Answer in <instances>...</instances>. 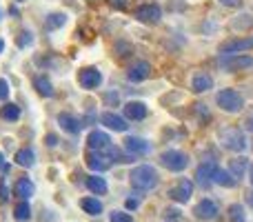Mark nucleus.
<instances>
[{"label":"nucleus","mask_w":253,"mask_h":222,"mask_svg":"<svg viewBox=\"0 0 253 222\" xmlns=\"http://www.w3.org/2000/svg\"><path fill=\"white\" fill-rule=\"evenodd\" d=\"M129 180L135 189H140V191H151V189L158 187L160 176H158V171L153 169L151 165H140V167H133V169H131Z\"/></svg>","instance_id":"1"},{"label":"nucleus","mask_w":253,"mask_h":222,"mask_svg":"<svg viewBox=\"0 0 253 222\" xmlns=\"http://www.w3.org/2000/svg\"><path fill=\"white\" fill-rule=\"evenodd\" d=\"M220 138V144H222L224 149H229V151H245L247 149V135L242 129H236V127H229V129H220L218 133Z\"/></svg>","instance_id":"2"},{"label":"nucleus","mask_w":253,"mask_h":222,"mask_svg":"<svg viewBox=\"0 0 253 222\" xmlns=\"http://www.w3.org/2000/svg\"><path fill=\"white\" fill-rule=\"evenodd\" d=\"M215 102H218L220 109L227 111V113H238V111H242V107H245V98H242L236 89H222V91H218Z\"/></svg>","instance_id":"3"},{"label":"nucleus","mask_w":253,"mask_h":222,"mask_svg":"<svg viewBox=\"0 0 253 222\" xmlns=\"http://www.w3.org/2000/svg\"><path fill=\"white\" fill-rule=\"evenodd\" d=\"M160 162H162V167H167L169 171H184L187 169V165H189V158H187V153H182V151H178V149H169V151H165L160 156Z\"/></svg>","instance_id":"4"},{"label":"nucleus","mask_w":253,"mask_h":222,"mask_svg":"<svg viewBox=\"0 0 253 222\" xmlns=\"http://www.w3.org/2000/svg\"><path fill=\"white\" fill-rule=\"evenodd\" d=\"M191 193H193V182L187 178H182L175 187L169 189V198L175 202H180V205H187V202L191 200Z\"/></svg>","instance_id":"5"},{"label":"nucleus","mask_w":253,"mask_h":222,"mask_svg":"<svg viewBox=\"0 0 253 222\" xmlns=\"http://www.w3.org/2000/svg\"><path fill=\"white\" fill-rule=\"evenodd\" d=\"M218 62L224 67V69H229V71L253 67V58L251 56H240V53H229V56H222Z\"/></svg>","instance_id":"6"},{"label":"nucleus","mask_w":253,"mask_h":222,"mask_svg":"<svg viewBox=\"0 0 253 222\" xmlns=\"http://www.w3.org/2000/svg\"><path fill=\"white\" fill-rule=\"evenodd\" d=\"M215 171H218V165H215L213 160L209 162H202L200 167H198L196 171V182L200 184V187H211L213 184V178H215Z\"/></svg>","instance_id":"7"},{"label":"nucleus","mask_w":253,"mask_h":222,"mask_svg":"<svg viewBox=\"0 0 253 222\" xmlns=\"http://www.w3.org/2000/svg\"><path fill=\"white\" fill-rule=\"evenodd\" d=\"M193 214H196L198 220H215L218 218V214H220V209H218V205H215L211 198H202V200L196 205Z\"/></svg>","instance_id":"8"},{"label":"nucleus","mask_w":253,"mask_h":222,"mask_svg":"<svg viewBox=\"0 0 253 222\" xmlns=\"http://www.w3.org/2000/svg\"><path fill=\"white\" fill-rule=\"evenodd\" d=\"M78 83L83 85L84 89H96V87H100V83H102V74L96 67H84L78 74Z\"/></svg>","instance_id":"9"},{"label":"nucleus","mask_w":253,"mask_h":222,"mask_svg":"<svg viewBox=\"0 0 253 222\" xmlns=\"http://www.w3.org/2000/svg\"><path fill=\"white\" fill-rule=\"evenodd\" d=\"M247 49H253V38H233V40H227V43L220 44V53H222V56L240 53V51H247Z\"/></svg>","instance_id":"10"},{"label":"nucleus","mask_w":253,"mask_h":222,"mask_svg":"<svg viewBox=\"0 0 253 222\" xmlns=\"http://www.w3.org/2000/svg\"><path fill=\"white\" fill-rule=\"evenodd\" d=\"M111 156H107V153H100V151H91L87 153V167L91 171H96V174H102V171H107L111 167Z\"/></svg>","instance_id":"11"},{"label":"nucleus","mask_w":253,"mask_h":222,"mask_svg":"<svg viewBox=\"0 0 253 222\" xmlns=\"http://www.w3.org/2000/svg\"><path fill=\"white\" fill-rule=\"evenodd\" d=\"M135 18H138L140 22L156 25V22H160L162 11H160V7H158V4H142V7L135 9Z\"/></svg>","instance_id":"12"},{"label":"nucleus","mask_w":253,"mask_h":222,"mask_svg":"<svg viewBox=\"0 0 253 222\" xmlns=\"http://www.w3.org/2000/svg\"><path fill=\"white\" fill-rule=\"evenodd\" d=\"M149 74H151V65L144 60H138L135 65L129 67V71H126V78L131 80V83H142V80L149 78Z\"/></svg>","instance_id":"13"},{"label":"nucleus","mask_w":253,"mask_h":222,"mask_svg":"<svg viewBox=\"0 0 253 222\" xmlns=\"http://www.w3.org/2000/svg\"><path fill=\"white\" fill-rule=\"evenodd\" d=\"M125 147L129 149L131 153H135V156H144V153L151 151V144H149L144 138H138V135H126Z\"/></svg>","instance_id":"14"},{"label":"nucleus","mask_w":253,"mask_h":222,"mask_svg":"<svg viewBox=\"0 0 253 222\" xmlns=\"http://www.w3.org/2000/svg\"><path fill=\"white\" fill-rule=\"evenodd\" d=\"M87 144L93 149V151H100V149H107L111 144V138L109 133H105V131L100 129H93L91 133L87 135Z\"/></svg>","instance_id":"15"},{"label":"nucleus","mask_w":253,"mask_h":222,"mask_svg":"<svg viewBox=\"0 0 253 222\" xmlns=\"http://www.w3.org/2000/svg\"><path fill=\"white\" fill-rule=\"evenodd\" d=\"M58 125H60L67 133H74V135L80 133V129H83V122L76 116H71V113H58Z\"/></svg>","instance_id":"16"},{"label":"nucleus","mask_w":253,"mask_h":222,"mask_svg":"<svg viewBox=\"0 0 253 222\" xmlns=\"http://www.w3.org/2000/svg\"><path fill=\"white\" fill-rule=\"evenodd\" d=\"M100 122L105 127H109V129H114V131H126L129 129V125H126V120L125 118H120L118 113H111V111H105L100 116Z\"/></svg>","instance_id":"17"},{"label":"nucleus","mask_w":253,"mask_h":222,"mask_svg":"<svg viewBox=\"0 0 253 222\" xmlns=\"http://www.w3.org/2000/svg\"><path fill=\"white\" fill-rule=\"evenodd\" d=\"M191 89L196 93H205L209 91V89H213V78H211L209 74H205V71H200V74L193 76L191 80Z\"/></svg>","instance_id":"18"},{"label":"nucleus","mask_w":253,"mask_h":222,"mask_svg":"<svg viewBox=\"0 0 253 222\" xmlns=\"http://www.w3.org/2000/svg\"><path fill=\"white\" fill-rule=\"evenodd\" d=\"M125 116L131 118V120H142L147 118V105L140 100H131L125 105Z\"/></svg>","instance_id":"19"},{"label":"nucleus","mask_w":253,"mask_h":222,"mask_svg":"<svg viewBox=\"0 0 253 222\" xmlns=\"http://www.w3.org/2000/svg\"><path fill=\"white\" fill-rule=\"evenodd\" d=\"M34 193H36V184L31 182L29 178H20L16 182V196L18 198H22V200H29Z\"/></svg>","instance_id":"20"},{"label":"nucleus","mask_w":253,"mask_h":222,"mask_svg":"<svg viewBox=\"0 0 253 222\" xmlns=\"http://www.w3.org/2000/svg\"><path fill=\"white\" fill-rule=\"evenodd\" d=\"M87 189L91 193H96V196H105V193L109 191V184H107V180L100 178V176H91V178H87Z\"/></svg>","instance_id":"21"},{"label":"nucleus","mask_w":253,"mask_h":222,"mask_svg":"<svg viewBox=\"0 0 253 222\" xmlns=\"http://www.w3.org/2000/svg\"><path fill=\"white\" fill-rule=\"evenodd\" d=\"M213 182L215 184H220V187H227V189H233L238 184V180L231 176V171L229 169H220L218 167V171H215V178H213Z\"/></svg>","instance_id":"22"},{"label":"nucleus","mask_w":253,"mask_h":222,"mask_svg":"<svg viewBox=\"0 0 253 222\" xmlns=\"http://www.w3.org/2000/svg\"><path fill=\"white\" fill-rule=\"evenodd\" d=\"M247 167H249V160H247L245 156H238L231 160V165H229V171H231L233 178H242V176L247 174Z\"/></svg>","instance_id":"23"},{"label":"nucleus","mask_w":253,"mask_h":222,"mask_svg":"<svg viewBox=\"0 0 253 222\" xmlns=\"http://www.w3.org/2000/svg\"><path fill=\"white\" fill-rule=\"evenodd\" d=\"M65 22H67L65 13H62V11H53V13H49L47 20H44V29L56 31V29H60V27H65Z\"/></svg>","instance_id":"24"},{"label":"nucleus","mask_w":253,"mask_h":222,"mask_svg":"<svg viewBox=\"0 0 253 222\" xmlns=\"http://www.w3.org/2000/svg\"><path fill=\"white\" fill-rule=\"evenodd\" d=\"M80 207H83L84 214H89V216H100L102 214V202L96 200V198H83V200H80Z\"/></svg>","instance_id":"25"},{"label":"nucleus","mask_w":253,"mask_h":222,"mask_svg":"<svg viewBox=\"0 0 253 222\" xmlns=\"http://www.w3.org/2000/svg\"><path fill=\"white\" fill-rule=\"evenodd\" d=\"M34 87L38 89L40 96H47V98L53 96V87H51V83H49L47 76H38V78L34 80Z\"/></svg>","instance_id":"26"},{"label":"nucleus","mask_w":253,"mask_h":222,"mask_svg":"<svg viewBox=\"0 0 253 222\" xmlns=\"http://www.w3.org/2000/svg\"><path fill=\"white\" fill-rule=\"evenodd\" d=\"M13 218H16L18 222L29 220V218H31V207H29V202H27V200L18 202L16 209H13Z\"/></svg>","instance_id":"27"},{"label":"nucleus","mask_w":253,"mask_h":222,"mask_svg":"<svg viewBox=\"0 0 253 222\" xmlns=\"http://www.w3.org/2000/svg\"><path fill=\"white\" fill-rule=\"evenodd\" d=\"M16 162L20 167H31L36 162V156H34V151H31L29 147H25V149H20V151L16 153Z\"/></svg>","instance_id":"28"},{"label":"nucleus","mask_w":253,"mask_h":222,"mask_svg":"<svg viewBox=\"0 0 253 222\" xmlns=\"http://www.w3.org/2000/svg\"><path fill=\"white\" fill-rule=\"evenodd\" d=\"M0 118H4V120H18V118H20V107L9 102V105H4L2 109H0Z\"/></svg>","instance_id":"29"},{"label":"nucleus","mask_w":253,"mask_h":222,"mask_svg":"<svg viewBox=\"0 0 253 222\" xmlns=\"http://www.w3.org/2000/svg\"><path fill=\"white\" fill-rule=\"evenodd\" d=\"M229 220L231 222H247V214H245V207L242 205H231L229 207Z\"/></svg>","instance_id":"30"},{"label":"nucleus","mask_w":253,"mask_h":222,"mask_svg":"<svg viewBox=\"0 0 253 222\" xmlns=\"http://www.w3.org/2000/svg\"><path fill=\"white\" fill-rule=\"evenodd\" d=\"M16 44L20 49L31 47V44H34V34H31V31H20V36L16 38Z\"/></svg>","instance_id":"31"},{"label":"nucleus","mask_w":253,"mask_h":222,"mask_svg":"<svg viewBox=\"0 0 253 222\" xmlns=\"http://www.w3.org/2000/svg\"><path fill=\"white\" fill-rule=\"evenodd\" d=\"M109 220L111 222H133V218H131L129 214H125V211H111Z\"/></svg>","instance_id":"32"},{"label":"nucleus","mask_w":253,"mask_h":222,"mask_svg":"<svg viewBox=\"0 0 253 222\" xmlns=\"http://www.w3.org/2000/svg\"><path fill=\"white\" fill-rule=\"evenodd\" d=\"M9 96V83L4 78H0V100H7Z\"/></svg>","instance_id":"33"},{"label":"nucleus","mask_w":253,"mask_h":222,"mask_svg":"<svg viewBox=\"0 0 253 222\" xmlns=\"http://www.w3.org/2000/svg\"><path fill=\"white\" fill-rule=\"evenodd\" d=\"M220 4H224V7H240L242 0H218Z\"/></svg>","instance_id":"34"},{"label":"nucleus","mask_w":253,"mask_h":222,"mask_svg":"<svg viewBox=\"0 0 253 222\" xmlns=\"http://www.w3.org/2000/svg\"><path fill=\"white\" fill-rule=\"evenodd\" d=\"M140 207V202L135 200V198H129V200H126V209H138Z\"/></svg>","instance_id":"35"},{"label":"nucleus","mask_w":253,"mask_h":222,"mask_svg":"<svg viewBox=\"0 0 253 222\" xmlns=\"http://www.w3.org/2000/svg\"><path fill=\"white\" fill-rule=\"evenodd\" d=\"M165 214H167V218H169V220H171V218H173V220L180 218V216H178L180 211H175V209H169V211H165Z\"/></svg>","instance_id":"36"},{"label":"nucleus","mask_w":253,"mask_h":222,"mask_svg":"<svg viewBox=\"0 0 253 222\" xmlns=\"http://www.w3.org/2000/svg\"><path fill=\"white\" fill-rule=\"evenodd\" d=\"M47 144H49V147H56V144H58V138H56L53 133H49V135H47Z\"/></svg>","instance_id":"37"},{"label":"nucleus","mask_w":253,"mask_h":222,"mask_svg":"<svg viewBox=\"0 0 253 222\" xmlns=\"http://www.w3.org/2000/svg\"><path fill=\"white\" fill-rule=\"evenodd\" d=\"M7 198H9L7 196V184L2 182V184H0V200H7Z\"/></svg>","instance_id":"38"},{"label":"nucleus","mask_w":253,"mask_h":222,"mask_svg":"<svg viewBox=\"0 0 253 222\" xmlns=\"http://www.w3.org/2000/svg\"><path fill=\"white\" fill-rule=\"evenodd\" d=\"M247 129H249V131H253V116L249 118V120H247Z\"/></svg>","instance_id":"39"},{"label":"nucleus","mask_w":253,"mask_h":222,"mask_svg":"<svg viewBox=\"0 0 253 222\" xmlns=\"http://www.w3.org/2000/svg\"><path fill=\"white\" fill-rule=\"evenodd\" d=\"M0 169H4V156L0 153Z\"/></svg>","instance_id":"40"},{"label":"nucleus","mask_w":253,"mask_h":222,"mask_svg":"<svg viewBox=\"0 0 253 222\" xmlns=\"http://www.w3.org/2000/svg\"><path fill=\"white\" fill-rule=\"evenodd\" d=\"M247 200H249V205H251V207H253V191H251V193H249V196H247Z\"/></svg>","instance_id":"41"},{"label":"nucleus","mask_w":253,"mask_h":222,"mask_svg":"<svg viewBox=\"0 0 253 222\" xmlns=\"http://www.w3.org/2000/svg\"><path fill=\"white\" fill-rule=\"evenodd\" d=\"M2 51H4V40L0 38V53H2Z\"/></svg>","instance_id":"42"},{"label":"nucleus","mask_w":253,"mask_h":222,"mask_svg":"<svg viewBox=\"0 0 253 222\" xmlns=\"http://www.w3.org/2000/svg\"><path fill=\"white\" fill-rule=\"evenodd\" d=\"M249 178H251V182H253V165L249 167Z\"/></svg>","instance_id":"43"}]
</instances>
